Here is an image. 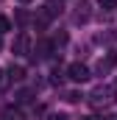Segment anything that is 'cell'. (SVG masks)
Instances as JSON below:
<instances>
[{
  "mask_svg": "<svg viewBox=\"0 0 117 120\" xmlns=\"http://www.w3.org/2000/svg\"><path fill=\"white\" fill-rule=\"evenodd\" d=\"M0 48H3V39H0Z\"/></svg>",
  "mask_w": 117,
  "mask_h": 120,
  "instance_id": "20",
  "label": "cell"
},
{
  "mask_svg": "<svg viewBox=\"0 0 117 120\" xmlns=\"http://www.w3.org/2000/svg\"><path fill=\"white\" fill-rule=\"evenodd\" d=\"M20 3H31V0H20Z\"/></svg>",
  "mask_w": 117,
  "mask_h": 120,
  "instance_id": "18",
  "label": "cell"
},
{
  "mask_svg": "<svg viewBox=\"0 0 117 120\" xmlns=\"http://www.w3.org/2000/svg\"><path fill=\"white\" fill-rule=\"evenodd\" d=\"M50 81H53V84H61V81H64V73H61V67H53V73H50Z\"/></svg>",
  "mask_w": 117,
  "mask_h": 120,
  "instance_id": "9",
  "label": "cell"
},
{
  "mask_svg": "<svg viewBox=\"0 0 117 120\" xmlns=\"http://www.w3.org/2000/svg\"><path fill=\"white\" fill-rule=\"evenodd\" d=\"M0 120H25V115H22L20 106H6V109L0 112Z\"/></svg>",
  "mask_w": 117,
  "mask_h": 120,
  "instance_id": "4",
  "label": "cell"
},
{
  "mask_svg": "<svg viewBox=\"0 0 117 120\" xmlns=\"http://www.w3.org/2000/svg\"><path fill=\"white\" fill-rule=\"evenodd\" d=\"M6 73H8V81H22L25 78V67L22 64H11Z\"/></svg>",
  "mask_w": 117,
  "mask_h": 120,
  "instance_id": "7",
  "label": "cell"
},
{
  "mask_svg": "<svg viewBox=\"0 0 117 120\" xmlns=\"http://www.w3.org/2000/svg\"><path fill=\"white\" fill-rule=\"evenodd\" d=\"M106 120H117V117H106Z\"/></svg>",
  "mask_w": 117,
  "mask_h": 120,
  "instance_id": "19",
  "label": "cell"
},
{
  "mask_svg": "<svg viewBox=\"0 0 117 120\" xmlns=\"http://www.w3.org/2000/svg\"><path fill=\"white\" fill-rule=\"evenodd\" d=\"M6 31H11V22H8V17H3V14H0V36H3Z\"/></svg>",
  "mask_w": 117,
  "mask_h": 120,
  "instance_id": "11",
  "label": "cell"
},
{
  "mask_svg": "<svg viewBox=\"0 0 117 120\" xmlns=\"http://www.w3.org/2000/svg\"><path fill=\"white\" fill-rule=\"evenodd\" d=\"M67 78H70V81H75V84H84V81H89V78H92V73H89L87 64L73 61V64L67 67Z\"/></svg>",
  "mask_w": 117,
  "mask_h": 120,
  "instance_id": "2",
  "label": "cell"
},
{
  "mask_svg": "<svg viewBox=\"0 0 117 120\" xmlns=\"http://www.w3.org/2000/svg\"><path fill=\"white\" fill-rule=\"evenodd\" d=\"M53 45H67V34H56V36H53Z\"/></svg>",
  "mask_w": 117,
  "mask_h": 120,
  "instance_id": "13",
  "label": "cell"
},
{
  "mask_svg": "<svg viewBox=\"0 0 117 120\" xmlns=\"http://www.w3.org/2000/svg\"><path fill=\"white\" fill-rule=\"evenodd\" d=\"M28 101H33V90H20L17 92V103H28Z\"/></svg>",
  "mask_w": 117,
  "mask_h": 120,
  "instance_id": "8",
  "label": "cell"
},
{
  "mask_svg": "<svg viewBox=\"0 0 117 120\" xmlns=\"http://www.w3.org/2000/svg\"><path fill=\"white\" fill-rule=\"evenodd\" d=\"M50 120H67V115H61V112H56V115H50Z\"/></svg>",
  "mask_w": 117,
  "mask_h": 120,
  "instance_id": "16",
  "label": "cell"
},
{
  "mask_svg": "<svg viewBox=\"0 0 117 120\" xmlns=\"http://www.w3.org/2000/svg\"><path fill=\"white\" fill-rule=\"evenodd\" d=\"M6 84H8V73H3V70H0V90H3Z\"/></svg>",
  "mask_w": 117,
  "mask_h": 120,
  "instance_id": "15",
  "label": "cell"
},
{
  "mask_svg": "<svg viewBox=\"0 0 117 120\" xmlns=\"http://www.w3.org/2000/svg\"><path fill=\"white\" fill-rule=\"evenodd\" d=\"M61 8H64V6H61V0H48L42 11H45V14H48L50 20H53V17H58V14H61Z\"/></svg>",
  "mask_w": 117,
  "mask_h": 120,
  "instance_id": "6",
  "label": "cell"
},
{
  "mask_svg": "<svg viewBox=\"0 0 117 120\" xmlns=\"http://www.w3.org/2000/svg\"><path fill=\"white\" fill-rule=\"evenodd\" d=\"M84 120H100V117H95V115H89V117H84Z\"/></svg>",
  "mask_w": 117,
  "mask_h": 120,
  "instance_id": "17",
  "label": "cell"
},
{
  "mask_svg": "<svg viewBox=\"0 0 117 120\" xmlns=\"http://www.w3.org/2000/svg\"><path fill=\"white\" fill-rule=\"evenodd\" d=\"M28 20H31V17H28V11H17V22H20V25H25Z\"/></svg>",
  "mask_w": 117,
  "mask_h": 120,
  "instance_id": "14",
  "label": "cell"
},
{
  "mask_svg": "<svg viewBox=\"0 0 117 120\" xmlns=\"http://www.w3.org/2000/svg\"><path fill=\"white\" fill-rule=\"evenodd\" d=\"M64 101H67V103H78V101H81V95H78V92H67V95H64Z\"/></svg>",
  "mask_w": 117,
  "mask_h": 120,
  "instance_id": "12",
  "label": "cell"
},
{
  "mask_svg": "<svg viewBox=\"0 0 117 120\" xmlns=\"http://www.w3.org/2000/svg\"><path fill=\"white\" fill-rule=\"evenodd\" d=\"M98 6L103 11H112V8H117V0H98Z\"/></svg>",
  "mask_w": 117,
  "mask_h": 120,
  "instance_id": "10",
  "label": "cell"
},
{
  "mask_svg": "<svg viewBox=\"0 0 117 120\" xmlns=\"http://www.w3.org/2000/svg\"><path fill=\"white\" fill-rule=\"evenodd\" d=\"M87 20H89V3L75 6V11H73V22H87Z\"/></svg>",
  "mask_w": 117,
  "mask_h": 120,
  "instance_id": "5",
  "label": "cell"
},
{
  "mask_svg": "<svg viewBox=\"0 0 117 120\" xmlns=\"http://www.w3.org/2000/svg\"><path fill=\"white\" fill-rule=\"evenodd\" d=\"M114 101H117V92H114V87H109V84L95 87V90L89 92V106H95V109H109Z\"/></svg>",
  "mask_w": 117,
  "mask_h": 120,
  "instance_id": "1",
  "label": "cell"
},
{
  "mask_svg": "<svg viewBox=\"0 0 117 120\" xmlns=\"http://www.w3.org/2000/svg\"><path fill=\"white\" fill-rule=\"evenodd\" d=\"M11 53H14V56H28V53H31V36H28V34H17V36H14Z\"/></svg>",
  "mask_w": 117,
  "mask_h": 120,
  "instance_id": "3",
  "label": "cell"
}]
</instances>
